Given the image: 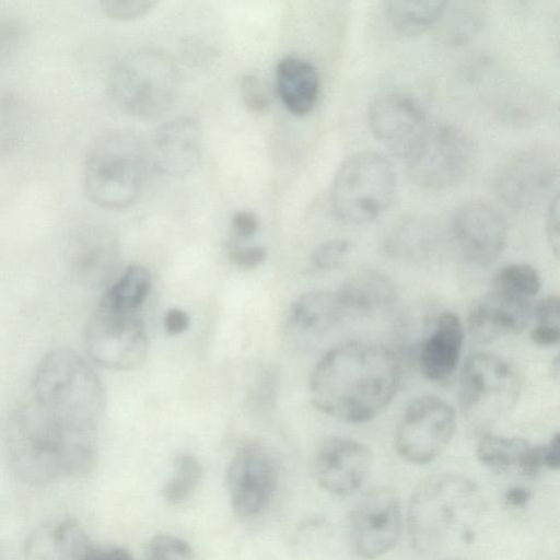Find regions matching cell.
<instances>
[{
    "instance_id": "cell-19",
    "label": "cell",
    "mask_w": 560,
    "mask_h": 560,
    "mask_svg": "<svg viewBox=\"0 0 560 560\" xmlns=\"http://www.w3.org/2000/svg\"><path fill=\"white\" fill-rule=\"evenodd\" d=\"M533 312L532 302L490 289L472 302L468 311L467 328L475 341L489 343L523 331Z\"/></svg>"
},
{
    "instance_id": "cell-8",
    "label": "cell",
    "mask_w": 560,
    "mask_h": 560,
    "mask_svg": "<svg viewBox=\"0 0 560 560\" xmlns=\"http://www.w3.org/2000/svg\"><path fill=\"white\" fill-rule=\"evenodd\" d=\"M521 378L511 363L492 353L478 352L467 358L459 382V406L467 422L485 429L515 406Z\"/></svg>"
},
{
    "instance_id": "cell-7",
    "label": "cell",
    "mask_w": 560,
    "mask_h": 560,
    "mask_svg": "<svg viewBox=\"0 0 560 560\" xmlns=\"http://www.w3.org/2000/svg\"><path fill=\"white\" fill-rule=\"evenodd\" d=\"M396 176L392 164L375 151H360L343 161L331 185L335 215L349 224L378 218L393 201Z\"/></svg>"
},
{
    "instance_id": "cell-2",
    "label": "cell",
    "mask_w": 560,
    "mask_h": 560,
    "mask_svg": "<svg viewBox=\"0 0 560 560\" xmlns=\"http://www.w3.org/2000/svg\"><path fill=\"white\" fill-rule=\"evenodd\" d=\"M26 400L69 436L97 442L105 393L93 368L75 351L58 348L46 353L35 370Z\"/></svg>"
},
{
    "instance_id": "cell-31",
    "label": "cell",
    "mask_w": 560,
    "mask_h": 560,
    "mask_svg": "<svg viewBox=\"0 0 560 560\" xmlns=\"http://www.w3.org/2000/svg\"><path fill=\"white\" fill-rule=\"evenodd\" d=\"M202 477V466L190 453H180L173 470L162 487V497L171 504H180L196 491Z\"/></svg>"
},
{
    "instance_id": "cell-41",
    "label": "cell",
    "mask_w": 560,
    "mask_h": 560,
    "mask_svg": "<svg viewBox=\"0 0 560 560\" xmlns=\"http://www.w3.org/2000/svg\"><path fill=\"white\" fill-rule=\"evenodd\" d=\"M163 325L170 336H178L189 328L190 316L185 311L174 307L166 312Z\"/></svg>"
},
{
    "instance_id": "cell-33",
    "label": "cell",
    "mask_w": 560,
    "mask_h": 560,
    "mask_svg": "<svg viewBox=\"0 0 560 560\" xmlns=\"http://www.w3.org/2000/svg\"><path fill=\"white\" fill-rule=\"evenodd\" d=\"M145 560H194V550L183 538L160 534L150 540Z\"/></svg>"
},
{
    "instance_id": "cell-23",
    "label": "cell",
    "mask_w": 560,
    "mask_h": 560,
    "mask_svg": "<svg viewBox=\"0 0 560 560\" xmlns=\"http://www.w3.org/2000/svg\"><path fill=\"white\" fill-rule=\"evenodd\" d=\"M464 342V327L457 314L442 312L432 324L419 350V366L432 382H446L456 371Z\"/></svg>"
},
{
    "instance_id": "cell-36",
    "label": "cell",
    "mask_w": 560,
    "mask_h": 560,
    "mask_svg": "<svg viewBox=\"0 0 560 560\" xmlns=\"http://www.w3.org/2000/svg\"><path fill=\"white\" fill-rule=\"evenodd\" d=\"M152 0H104L100 2L102 12L116 21H131L145 15L154 8Z\"/></svg>"
},
{
    "instance_id": "cell-43",
    "label": "cell",
    "mask_w": 560,
    "mask_h": 560,
    "mask_svg": "<svg viewBox=\"0 0 560 560\" xmlns=\"http://www.w3.org/2000/svg\"><path fill=\"white\" fill-rule=\"evenodd\" d=\"M544 467L552 470L559 469L560 466V435L556 432L547 444L542 445Z\"/></svg>"
},
{
    "instance_id": "cell-44",
    "label": "cell",
    "mask_w": 560,
    "mask_h": 560,
    "mask_svg": "<svg viewBox=\"0 0 560 560\" xmlns=\"http://www.w3.org/2000/svg\"><path fill=\"white\" fill-rule=\"evenodd\" d=\"M530 497L532 492L528 488L517 486L506 490L504 501L506 505L517 508L525 505Z\"/></svg>"
},
{
    "instance_id": "cell-38",
    "label": "cell",
    "mask_w": 560,
    "mask_h": 560,
    "mask_svg": "<svg viewBox=\"0 0 560 560\" xmlns=\"http://www.w3.org/2000/svg\"><path fill=\"white\" fill-rule=\"evenodd\" d=\"M266 256L267 253L262 246L243 245L232 240L228 244L229 259L241 268H256L265 261Z\"/></svg>"
},
{
    "instance_id": "cell-1",
    "label": "cell",
    "mask_w": 560,
    "mask_h": 560,
    "mask_svg": "<svg viewBox=\"0 0 560 560\" xmlns=\"http://www.w3.org/2000/svg\"><path fill=\"white\" fill-rule=\"evenodd\" d=\"M400 364L387 348L349 341L328 350L310 378V397L322 412L348 423L376 417L394 398Z\"/></svg>"
},
{
    "instance_id": "cell-40",
    "label": "cell",
    "mask_w": 560,
    "mask_h": 560,
    "mask_svg": "<svg viewBox=\"0 0 560 560\" xmlns=\"http://www.w3.org/2000/svg\"><path fill=\"white\" fill-rule=\"evenodd\" d=\"M546 234L550 248L556 257L559 254V198L555 194L550 198L547 217H546Z\"/></svg>"
},
{
    "instance_id": "cell-5",
    "label": "cell",
    "mask_w": 560,
    "mask_h": 560,
    "mask_svg": "<svg viewBox=\"0 0 560 560\" xmlns=\"http://www.w3.org/2000/svg\"><path fill=\"white\" fill-rule=\"evenodd\" d=\"M149 153L141 139L130 131H109L88 151L83 185L88 197L107 209L133 203L142 189Z\"/></svg>"
},
{
    "instance_id": "cell-20",
    "label": "cell",
    "mask_w": 560,
    "mask_h": 560,
    "mask_svg": "<svg viewBox=\"0 0 560 560\" xmlns=\"http://www.w3.org/2000/svg\"><path fill=\"white\" fill-rule=\"evenodd\" d=\"M343 316L336 292L312 290L292 304L285 323V337L296 348L315 346Z\"/></svg>"
},
{
    "instance_id": "cell-10",
    "label": "cell",
    "mask_w": 560,
    "mask_h": 560,
    "mask_svg": "<svg viewBox=\"0 0 560 560\" xmlns=\"http://www.w3.org/2000/svg\"><path fill=\"white\" fill-rule=\"evenodd\" d=\"M402 530V511L397 492L385 486L363 492L347 520L351 550L360 558L375 559L398 542Z\"/></svg>"
},
{
    "instance_id": "cell-24",
    "label": "cell",
    "mask_w": 560,
    "mask_h": 560,
    "mask_svg": "<svg viewBox=\"0 0 560 560\" xmlns=\"http://www.w3.org/2000/svg\"><path fill=\"white\" fill-rule=\"evenodd\" d=\"M343 315H373L389 308L396 300L394 281L386 273L363 269L349 277L336 291Z\"/></svg>"
},
{
    "instance_id": "cell-34",
    "label": "cell",
    "mask_w": 560,
    "mask_h": 560,
    "mask_svg": "<svg viewBox=\"0 0 560 560\" xmlns=\"http://www.w3.org/2000/svg\"><path fill=\"white\" fill-rule=\"evenodd\" d=\"M352 250L353 244L349 240H329L314 249L311 261L318 270H334L341 267L348 260Z\"/></svg>"
},
{
    "instance_id": "cell-21",
    "label": "cell",
    "mask_w": 560,
    "mask_h": 560,
    "mask_svg": "<svg viewBox=\"0 0 560 560\" xmlns=\"http://www.w3.org/2000/svg\"><path fill=\"white\" fill-rule=\"evenodd\" d=\"M119 259L114 233L98 224L81 226L70 243V261L77 276L88 284L103 285L108 281Z\"/></svg>"
},
{
    "instance_id": "cell-42",
    "label": "cell",
    "mask_w": 560,
    "mask_h": 560,
    "mask_svg": "<svg viewBox=\"0 0 560 560\" xmlns=\"http://www.w3.org/2000/svg\"><path fill=\"white\" fill-rule=\"evenodd\" d=\"M85 560H135L132 555L119 546L93 547Z\"/></svg>"
},
{
    "instance_id": "cell-35",
    "label": "cell",
    "mask_w": 560,
    "mask_h": 560,
    "mask_svg": "<svg viewBox=\"0 0 560 560\" xmlns=\"http://www.w3.org/2000/svg\"><path fill=\"white\" fill-rule=\"evenodd\" d=\"M240 94L244 106L252 114H265L269 107V95L264 82L255 74H245L240 81Z\"/></svg>"
},
{
    "instance_id": "cell-25",
    "label": "cell",
    "mask_w": 560,
    "mask_h": 560,
    "mask_svg": "<svg viewBox=\"0 0 560 560\" xmlns=\"http://www.w3.org/2000/svg\"><path fill=\"white\" fill-rule=\"evenodd\" d=\"M476 452L480 463L495 472L515 468L526 477H535L544 467L542 445L523 438L485 434Z\"/></svg>"
},
{
    "instance_id": "cell-3",
    "label": "cell",
    "mask_w": 560,
    "mask_h": 560,
    "mask_svg": "<svg viewBox=\"0 0 560 560\" xmlns=\"http://www.w3.org/2000/svg\"><path fill=\"white\" fill-rule=\"evenodd\" d=\"M486 501L471 479L453 472L428 476L412 491L407 524L413 547L434 555L456 542H471Z\"/></svg>"
},
{
    "instance_id": "cell-22",
    "label": "cell",
    "mask_w": 560,
    "mask_h": 560,
    "mask_svg": "<svg viewBox=\"0 0 560 560\" xmlns=\"http://www.w3.org/2000/svg\"><path fill=\"white\" fill-rule=\"evenodd\" d=\"M93 547L77 520L51 517L36 525L27 535L24 560H85Z\"/></svg>"
},
{
    "instance_id": "cell-11",
    "label": "cell",
    "mask_w": 560,
    "mask_h": 560,
    "mask_svg": "<svg viewBox=\"0 0 560 560\" xmlns=\"http://www.w3.org/2000/svg\"><path fill=\"white\" fill-rule=\"evenodd\" d=\"M91 359L113 371L140 368L148 355L149 339L138 314H125L96 306L85 329Z\"/></svg>"
},
{
    "instance_id": "cell-26",
    "label": "cell",
    "mask_w": 560,
    "mask_h": 560,
    "mask_svg": "<svg viewBox=\"0 0 560 560\" xmlns=\"http://www.w3.org/2000/svg\"><path fill=\"white\" fill-rule=\"evenodd\" d=\"M276 90L289 113L302 117L314 108L319 94L316 68L299 57H284L276 68Z\"/></svg>"
},
{
    "instance_id": "cell-30",
    "label": "cell",
    "mask_w": 560,
    "mask_h": 560,
    "mask_svg": "<svg viewBox=\"0 0 560 560\" xmlns=\"http://www.w3.org/2000/svg\"><path fill=\"white\" fill-rule=\"evenodd\" d=\"M540 276L530 265L510 264L500 268L491 280L490 289L506 295L532 302L540 290Z\"/></svg>"
},
{
    "instance_id": "cell-17",
    "label": "cell",
    "mask_w": 560,
    "mask_h": 560,
    "mask_svg": "<svg viewBox=\"0 0 560 560\" xmlns=\"http://www.w3.org/2000/svg\"><path fill=\"white\" fill-rule=\"evenodd\" d=\"M368 119L375 138L404 154L428 125L423 106L404 92L376 97L369 107Z\"/></svg>"
},
{
    "instance_id": "cell-9",
    "label": "cell",
    "mask_w": 560,
    "mask_h": 560,
    "mask_svg": "<svg viewBox=\"0 0 560 560\" xmlns=\"http://www.w3.org/2000/svg\"><path fill=\"white\" fill-rule=\"evenodd\" d=\"M470 138L446 122L427 125L405 152L411 179L429 190H441L459 183L474 160Z\"/></svg>"
},
{
    "instance_id": "cell-29",
    "label": "cell",
    "mask_w": 560,
    "mask_h": 560,
    "mask_svg": "<svg viewBox=\"0 0 560 560\" xmlns=\"http://www.w3.org/2000/svg\"><path fill=\"white\" fill-rule=\"evenodd\" d=\"M31 127L25 101L13 93L0 94V155H10L24 144Z\"/></svg>"
},
{
    "instance_id": "cell-4",
    "label": "cell",
    "mask_w": 560,
    "mask_h": 560,
    "mask_svg": "<svg viewBox=\"0 0 560 560\" xmlns=\"http://www.w3.org/2000/svg\"><path fill=\"white\" fill-rule=\"evenodd\" d=\"M5 452L14 476L37 486L84 477L97 463V446L68 438L42 419L25 400L9 418Z\"/></svg>"
},
{
    "instance_id": "cell-12",
    "label": "cell",
    "mask_w": 560,
    "mask_h": 560,
    "mask_svg": "<svg viewBox=\"0 0 560 560\" xmlns=\"http://www.w3.org/2000/svg\"><path fill=\"white\" fill-rule=\"evenodd\" d=\"M456 429L453 407L436 396H421L405 409L395 433L398 454L408 463L423 465L448 445Z\"/></svg>"
},
{
    "instance_id": "cell-14",
    "label": "cell",
    "mask_w": 560,
    "mask_h": 560,
    "mask_svg": "<svg viewBox=\"0 0 560 560\" xmlns=\"http://www.w3.org/2000/svg\"><path fill=\"white\" fill-rule=\"evenodd\" d=\"M277 485L271 454L261 444H243L231 458L225 488L234 514L242 518L259 515L270 503Z\"/></svg>"
},
{
    "instance_id": "cell-28",
    "label": "cell",
    "mask_w": 560,
    "mask_h": 560,
    "mask_svg": "<svg viewBox=\"0 0 560 560\" xmlns=\"http://www.w3.org/2000/svg\"><path fill=\"white\" fill-rule=\"evenodd\" d=\"M447 2L388 1L385 15L393 30L402 36H416L434 24L444 13Z\"/></svg>"
},
{
    "instance_id": "cell-15",
    "label": "cell",
    "mask_w": 560,
    "mask_h": 560,
    "mask_svg": "<svg viewBox=\"0 0 560 560\" xmlns=\"http://www.w3.org/2000/svg\"><path fill=\"white\" fill-rule=\"evenodd\" d=\"M451 231L463 258L472 266L491 265L506 245L504 218L494 207L482 201L458 207L451 220Z\"/></svg>"
},
{
    "instance_id": "cell-18",
    "label": "cell",
    "mask_w": 560,
    "mask_h": 560,
    "mask_svg": "<svg viewBox=\"0 0 560 560\" xmlns=\"http://www.w3.org/2000/svg\"><path fill=\"white\" fill-rule=\"evenodd\" d=\"M202 155L201 128L191 117H177L159 127L149 158L158 172L173 177L192 173Z\"/></svg>"
},
{
    "instance_id": "cell-16",
    "label": "cell",
    "mask_w": 560,
    "mask_h": 560,
    "mask_svg": "<svg viewBox=\"0 0 560 560\" xmlns=\"http://www.w3.org/2000/svg\"><path fill=\"white\" fill-rule=\"evenodd\" d=\"M373 467V453L362 442L340 436L323 441L313 458V475L318 486L336 495L357 491Z\"/></svg>"
},
{
    "instance_id": "cell-27",
    "label": "cell",
    "mask_w": 560,
    "mask_h": 560,
    "mask_svg": "<svg viewBox=\"0 0 560 560\" xmlns=\"http://www.w3.org/2000/svg\"><path fill=\"white\" fill-rule=\"evenodd\" d=\"M151 285L150 271L141 265H130L107 287L96 306L117 313L138 314Z\"/></svg>"
},
{
    "instance_id": "cell-45",
    "label": "cell",
    "mask_w": 560,
    "mask_h": 560,
    "mask_svg": "<svg viewBox=\"0 0 560 560\" xmlns=\"http://www.w3.org/2000/svg\"><path fill=\"white\" fill-rule=\"evenodd\" d=\"M450 560H462V559H450Z\"/></svg>"
},
{
    "instance_id": "cell-32",
    "label": "cell",
    "mask_w": 560,
    "mask_h": 560,
    "mask_svg": "<svg viewBox=\"0 0 560 560\" xmlns=\"http://www.w3.org/2000/svg\"><path fill=\"white\" fill-rule=\"evenodd\" d=\"M533 315L536 325L530 331V340L539 347L549 348L559 343V298L549 294L541 299L535 306Z\"/></svg>"
},
{
    "instance_id": "cell-6",
    "label": "cell",
    "mask_w": 560,
    "mask_h": 560,
    "mask_svg": "<svg viewBox=\"0 0 560 560\" xmlns=\"http://www.w3.org/2000/svg\"><path fill=\"white\" fill-rule=\"evenodd\" d=\"M108 88L115 102L126 112L151 119L163 115L175 102L180 74L168 54L155 48H138L114 65Z\"/></svg>"
},
{
    "instance_id": "cell-13",
    "label": "cell",
    "mask_w": 560,
    "mask_h": 560,
    "mask_svg": "<svg viewBox=\"0 0 560 560\" xmlns=\"http://www.w3.org/2000/svg\"><path fill=\"white\" fill-rule=\"evenodd\" d=\"M558 174L557 152L547 145H532L501 164L494 177V190L505 206L529 209L550 196Z\"/></svg>"
},
{
    "instance_id": "cell-39",
    "label": "cell",
    "mask_w": 560,
    "mask_h": 560,
    "mask_svg": "<svg viewBox=\"0 0 560 560\" xmlns=\"http://www.w3.org/2000/svg\"><path fill=\"white\" fill-rule=\"evenodd\" d=\"M259 219L249 210H238L231 218L232 241H246L253 237L259 230Z\"/></svg>"
},
{
    "instance_id": "cell-37",
    "label": "cell",
    "mask_w": 560,
    "mask_h": 560,
    "mask_svg": "<svg viewBox=\"0 0 560 560\" xmlns=\"http://www.w3.org/2000/svg\"><path fill=\"white\" fill-rule=\"evenodd\" d=\"M22 35V28L15 20L0 14V67L15 55Z\"/></svg>"
}]
</instances>
